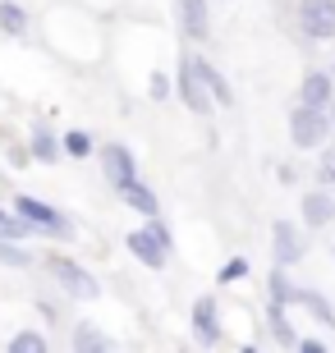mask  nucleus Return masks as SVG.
<instances>
[{
    "label": "nucleus",
    "instance_id": "1",
    "mask_svg": "<svg viewBox=\"0 0 335 353\" xmlns=\"http://www.w3.org/2000/svg\"><path fill=\"white\" fill-rule=\"evenodd\" d=\"M19 216H23L28 225H32V234H41V239H74V221H69V211H60V207H51L46 197H32V193H14V202H10Z\"/></svg>",
    "mask_w": 335,
    "mask_h": 353
},
{
    "label": "nucleus",
    "instance_id": "2",
    "mask_svg": "<svg viewBox=\"0 0 335 353\" xmlns=\"http://www.w3.org/2000/svg\"><path fill=\"white\" fill-rule=\"evenodd\" d=\"M331 129H335V119L322 105L298 101L294 110H289V143H294L298 152H322V147L331 143Z\"/></svg>",
    "mask_w": 335,
    "mask_h": 353
},
{
    "label": "nucleus",
    "instance_id": "3",
    "mask_svg": "<svg viewBox=\"0 0 335 353\" xmlns=\"http://www.w3.org/2000/svg\"><path fill=\"white\" fill-rule=\"evenodd\" d=\"M124 248H129L133 257L147 266V271H161V266L170 262V248H175V239H170V230L161 225V216H152V221H142L138 230H129Z\"/></svg>",
    "mask_w": 335,
    "mask_h": 353
},
{
    "label": "nucleus",
    "instance_id": "4",
    "mask_svg": "<svg viewBox=\"0 0 335 353\" xmlns=\"http://www.w3.org/2000/svg\"><path fill=\"white\" fill-rule=\"evenodd\" d=\"M175 88H180V101L189 105L193 115H211V110H216V97H211V88H207L202 74H198L193 51H180V65H175Z\"/></svg>",
    "mask_w": 335,
    "mask_h": 353
},
{
    "label": "nucleus",
    "instance_id": "5",
    "mask_svg": "<svg viewBox=\"0 0 335 353\" xmlns=\"http://www.w3.org/2000/svg\"><path fill=\"white\" fill-rule=\"evenodd\" d=\"M46 271H51V275H55V285L65 289L69 299H78V303H92L97 294H102L97 275H92L88 266H78L74 257H65V252H55L51 262H46Z\"/></svg>",
    "mask_w": 335,
    "mask_h": 353
},
{
    "label": "nucleus",
    "instance_id": "6",
    "mask_svg": "<svg viewBox=\"0 0 335 353\" xmlns=\"http://www.w3.org/2000/svg\"><path fill=\"white\" fill-rule=\"evenodd\" d=\"M298 32L308 41L335 37V0H298Z\"/></svg>",
    "mask_w": 335,
    "mask_h": 353
},
{
    "label": "nucleus",
    "instance_id": "7",
    "mask_svg": "<svg viewBox=\"0 0 335 353\" xmlns=\"http://www.w3.org/2000/svg\"><path fill=\"white\" fill-rule=\"evenodd\" d=\"M102 174H106V183L119 193V188H129V183L138 179V157H133L124 143H106L102 147Z\"/></svg>",
    "mask_w": 335,
    "mask_h": 353
},
{
    "label": "nucleus",
    "instance_id": "8",
    "mask_svg": "<svg viewBox=\"0 0 335 353\" xmlns=\"http://www.w3.org/2000/svg\"><path fill=\"white\" fill-rule=\"evenodd\" d=\"M175 23L189 41L211 37V0H175Z\"/></svg>",
    "mask_w": 335,
    "mask_h": 353
},
{
    "label": "nucleus",
    "instance_id": "9",
    "mask_svg": "<svg viewBox=\"0 0 335 353\" xmlns=\"http://www.w3.org/2000/svg\"><path fill=\"white\" fill-rule=\"evenodd\" d=\"M28 157L41 161V165H55V161L65 157V133H55L46 119H32V129H28Z\"/></svg>",
    "mask_w": 335,
    "mask_h": 353
},
{
    "label": "nucleus",
    "instance_id": "10",
    "mask_svg": "<svg viewBox=\"0 0 335 353\" xmlns=\"http://www.w3.org/2000/svg\"><path fill=\"white\" fill-rule=\"evenodd\" d=\"M189 326H193V340H198V344H220V303H216V294H202V299H193Z\"/></svg>",
    "mask_w": 335,
    "mask_h": 353
},
{
    "label": "nucleus",
    "instance_id": "11",
    "mask_svg": "<svg viewBox=\"0 0 335 353\" xmlns=\"http://www.w3.org/2000/svg\"><path fill=\"white\" fill-rule=\"evenodd\" d=\"M271 257H276V266H298L303 262V230L289 221H276L271 225Z\"/></svg>",
    "mask_w": 335,
    "mask_h": 353
},
{
    "label": "nucleus",
    "instance_id": "12",
    "mask_svg": "<svg viewBox=\"0 0 335 353\" xmlns=\"http://www.w3.org/2000/svg\"><path fill=\"white\" fill-rule=\"evenodd\" d=\"M298 211H303V225L308 230H326V225L335 221V188H312V193H303V202H298Z\"/></svg>",
    "mask_w": 335,
    "mask_h": 353
},
{
    "label": "nucleus",
    "instance_id": "13",
    "mask_svg": "<svg viewBox=\"0 0 335 353\" xmlns=\"http://www.w3.org/2000/svg\"><path fill=\"white\" fill-rule=\"evenodd\" d=\"M298 101L331 110V101H335V74H331V69H308L303 83H298Z\"/></svg>",
    "mask_w": 335,
    "mask_h": 353
},
{
    "label": "nucleus",
    "instance_id": "14",
    "mask_svg": "<svg viewBox=\"0 0 335 353\" xmlns=\"http://www.w3.org/2000/svg\"><path fill=\"white\" fill-rule=\"evenodd\" d=\"M119 197H124V207H129V211H138L142 221L161 216V197H156V193H152V188H147L142 179H133L129 188H119Z\"/></svg>",
    "mask_w": 335,
    "mask_h": 353
},
{
    "label": "nucleus",
    "instance_id": "15",
    "mask_svg": "<svg viewBox=\"0 0 335 353\" xmlns=\"http://www.w3.org/2000/svg\"><path fill=\"white\" fill-rule=\"evenodd\" d=\"M267 330H271V340H276V344L298 349V335H294V321H289V307H285V303L267 299Z\"/></svg>",
    "mask_w": 335,
    "mask_h": 353
},
{
    "label": "nucleus",
    "instance_id": "16",
    "mask_svg": "<svg viewBox=\"0 0 335 353\" xmlns=\"http://www.w3.org/2000/svg\"><path fill=\"white\" fill-rule=\"evenodd\" d=\"M193 65H198V74H202V83L211 88V97H216V105H220V110H225V105H234V88L225 83V74H220V69L211 65L207 55H198V51H193Z\"/></svg>",
    "mask_w": 335,
    "mask_h": 353
},
{
    "label": "nucleus",
    "instance_id": "17",
    "mask_svg": "<svg viewBox=\"0 0 335 353\" xmlns=\"http://www.w3.org/2000/svg\"><path fill=\"white\" fill-rule=\"evenodd\" d=\"M28 28H32V19H28L23 5L19 0H0V32L5 37H28Z\"/></svg>",
    "mask_w": 335,
    "mask_h": 353
},
{
    "label": "nucleus",
    "instance_id": "18",
    "mask_svg": "<svg viewBox=\"0 0 335 353\" xmlns=\"http://www.w3.org/2000/svg\"><path fill=\"white\" fill-rule=\"evenodd\" d=\"M294 307H308V312L317 316V321H322L326 330H335V307H331V303L322 299V294H317V289L298 285V294H294Z\"/></svg>",
    "mask_w": 335,
    "mask_h": 353
},
{
    "label": "nucleus",
    "instance_id": "19",
    "mask_svg": "<svg viewBox=\"0 0 335 353\" xmlns=\"http://www.w3.org/2000/svg\"><path fill=\"white\" fill-rule=\"evenodd\" d=\"M294 294H298V285H289V266H276V271L267 275V299L294 307Z\"/></svg>",
    "mask_w": 335,
    "mask_h": 353
},
{
    "label": "nucleus",
    "instance_id": "20",
    "mask_svg": "<svg viewBox=\"0 0 335 353\" xmlns=\"http://www.w3.org/2000/svg\"><path fill=\"white\" fill-rule=\"evenodd\" d=\"M0 266L28 271V266H32V248H23V239H5L0 234Z\"/></svg>",
    "mask_w": 335,
    "mask_h": 353
},
{
    "label": "nucleus",
    "instance_id": "21",
    "mask_svg": "<svg viewBox=\"0 0 335 353\" xmlns=\"http://www.w3.org/2000/svg\"><path fill=\"white\" fill-rule=\"evenodd\" d=\"M74 349H111V335L97 330L92 321H78L74 326Z\"/></svg>",
    "mask_w": 335,
    "mask_h": 353
},
{
    "label": "nucleus",
    "instance_id": "22",
    "mask_svg": "<svg viewBox=\"0 0 335 353\" xmlns=\"http://www.w3.org/2000/svg\"><path fill=\"white\" fill-rule=\"evenodd\" d=\"M92 152H97V143H92L88 129H65V157L83 161V157H92Z\"/></svg>",
    "mask_w": 335,
    "mask_h": 353
},
{
    "label": "nucleus",
    "instance_id": "23",
    "mask_svg": "<svg viewBox=\"0 0 335 353\" xmlns=\"http://www.w3.org/2000/svg\"><path fill=\"white\" fill-rule=\"evenodd\" d=\"M0 234L5 239H32V225H28L14 207H0Z\"/></svg>",
    "mask_w": 335,
    "mask_h": 353
},
{
    "label": "nucleus",
    "instance_id": "24",
    "mask_svg": "<svg viewBox=\"0 0 335 353\" xmlns=\"http://www.w3.org/2000/svg\"><path fill=\"white\" fill-rule=\"evenodd\" d=\"M248 271H253L248 257H230V262L216 271V285H239V280H248Z\"/></svg>",
    "mask_w": 335,
    "mask_h": 353
},
{
    "label": "nucleus",
    "instance_id": "25",
    "mask_svg": "<svg viewBox=\"0 0 335 353\" xmlns=\"http://www.w3.org/2000/svg\"><path fill=\"white\" fill-rule=\"evenodd\" d=\"M10 349L14 353H41L46 349V335L41 330H19V335H10Z\"/></svg>",
    "mask_w": 335,
    "mask_h": 353
},
{
    "label": "nucleus",
    "instance_id": "26",
    "mask_svg": "<svg viewBox=\"0 0 335 353\" xmlns=\"http://www.w3.org/2000/svg\"><path fill=\"white\" fill-rule=\"evenodd\" d=\"M317 183H322V188H335V143L322 147V161H317Z\"/></svg>",
    "mask_w": 335,
    "mask_h": 353
},
{
    "label": "nucleus",
    "instance_id": "27",
    "mask_svg": "<svg viewBox=\"0 0 335 353\" xmlns=\"http://www.w3.org/2000/svg\"><path fill=\"white\" fill-rule=\"evenodd\" d=\"M147 92H152V101H170V74H152Z\"/></svg>",
    "mask_w": 335,
    "mask_h": 353
},
{
    "label": "nucleus",
    "instance_id": "28",
    "mask_svg": "<svg viewBox=\"0 0 335 353\" xmlns=\"http://www.w3.org/2000/svg\"><path fill=\"white\" fill-rule=\"evenodd\" d=\"M298 349H303V353H322L326 340H298Z\"/></svg>",
    "mask_w": 335,
    "mask_h": 353
},
{
    "label": "nucleus",
    "instance_id": "29",
    "mask_svg": "<svg viewBox=\"0 0 335 353\" xmlns=\"http://www.w3.org/2000/svg\"><path fill=\"white\" fill-rule=\"evenodd\" d=\"M331 119H335V101H331Z\"/></svg>",
    "mask_w": 335,
    "mask_h": 353
},
{
    "label": "nucleus",
    "instance_id": "30",
    "mask_svg": "<svg viewBox=\"0 0 335 353\" xmlns=\"http://www.w3.org/2000/svg\"><path fill=\"white\" fill-rule=\"evenodd\" d=\"M331 74H335V60H331Z\"/></svg>",
    "mask_w": 335,
    "mask_h": 353
},
{
    "label": "nucleus",
    "instance_id": "31",
    "mask_svg": "<svg viewBox=\"0 0 335 353\" xmlns=\"http://www.w3.org/2000/svg\"><path fill=\"white\" fill-rule=\"evenodd\" d=\"M0 179H5V170H0Z\"/></svg>",
    "mask_w": 335,
    "mask_h": 353
}]
</instances>
